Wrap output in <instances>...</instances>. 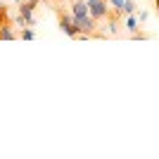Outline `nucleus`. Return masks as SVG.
<instances>
[{
    "mask_svg": "<svg viewBox=\"0 0 159 159\" xmlns=\"http://www.w3.org/2000/svg\"><path fill=\"white\" fill-rule=\"evenodd\" d=\"M55 12H57V24L60 29L66 33V36H71V38H81V29L76 26V19H74L71 12H62L60 7H55Z\"/></svg>",
    "mask_w": 159,
    "mask_h": 159,
    "instance_id": "obj_1",
    "label": "nucleus"
},
{
    "mask_svg": "<svg viewBox=\"0 0 159 159\" xmlns=\"http://www.w3.org/2000/svg\"><path fill=\"white\" fill-rule=\"evenodd\" d=\"M88 2V12H90V17L93 19H98V21H102V19H107L109 17V2L107 0H86Z\"/></svg>",
    "mask_w": 159,
    "mask_h": 159,
    "instance_id": "obj_2",
    "label": "nucleus"
},
{
    "mask_svg": "<svg viewBox=\"0 0 159 159\" xmlns=\"http://www.w3.org/2000/svg\"><path fill=\"white\" fill-rule=\"evenodd\" d=\"M71 14H74V19H81V17H86L88 12V2L86 0H71Z\"/></svg>",
    "mask_w": 159,
    "mask_h": 159,
    "instance_id": "obj_3",
    "label": "nucleus"
},
{
    "mask_svg": "<svg viewBox=\"0 0 159 159\" xmlns=\"http://www.w3.org/2000/svg\"><path fill=\"white\" fill-rule=\"evenodd\" d=\"M124 26H126L128 31H131L133 36H135V33H138V26H140L138 17H135V14H126V21H124Z\"/></svg>",
    "mask_w": 159,
    "mask_h": 159,
    "instance_id": "obj_4",
    "label": "nucleus"
},
{
    "mask_svg": "<svg viewBox=\"0 0 159 159\" xmlns=\"http://www.w3.org/2000/svg\"><path fill=\"white\" fill-rule=\"evenodd\" d=\"M107 2H109V10H112V14L121 17V12H124V2H126V0H107Z\"/></svg>",
    "mask_w": 159,
    "mask_h": 159,
    "instance_id": "obj_5",
    "label": "nucleus"
},
{
    "mask_svg": "<svg viewBox=\"0 0 159 159\" xmlns=\"http://www.w3.org/2000/svg\"><path fill=\"white\" fill-rule=\"evenodd\" d=\"M124 17H126V14H135V2H133V0H126V2H124Z\"/></svg>",
    "mask_w": 159,
    "mask_h": 159,
    "instance_id": "obj_6",
    "label": "nucleus"
},
{
    "mask_svg": "<svg viewBox=\"0 0 159 159\" xmlns=\"http://www.w3.org/2000/svg\"><path fill=\"white\" fill-rule=\"evenodd\" d=\"M19 38H24V40H31V38H36V33H33V29H21L19 31Z\"/></svg>",
    "mask_w": 159,
    "mask_h": 159,
    "instance_id": "obj_7",
    "label": "nucleus"
},
{
    "mask_svg": "<svg viewBox=\"0 0 159 159\" xmlns=\"http://www.w3.org/2000/svg\"><path fill=\"white\" fill-rule=\"evenodd\" d=\"M138 21L143 24V21H147V12H140V17H138Z\"/></svg>",
    "mask_w": 159,
    "mask_h": 159,
    "instance_id": "obj_8",
    "label": "nucleus"
},
{
    "mask_svg": "<svg viewBox=\"0 0 159 159\" xmlns=\"http://www.w3.org/2000/svg\"><path fill=\"white\" fill-rule=\"evenodd\" d=\"M154 7H157V14H159V0H154Z\"/></svg>",
    "mask_w": 159,
    "mask_h": 159,
    "instance_id": "obj_9",
    "label": "nucleus"
}]
</instances>
